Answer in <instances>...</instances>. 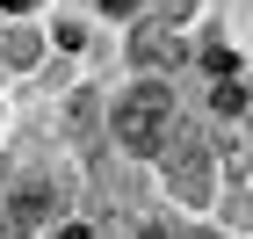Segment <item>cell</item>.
Wrapping results in <instances>:
<instances>
[{
	"mask_svg": "<svg viewBox=\"0 0 253 239\" xmlns=\"http://www.w3.org/2000/svg\"><path fill=\"white\" fill-rule=\"evenodd\" d=\"M109 123H116V138L130 145V152H159V145H167V123H174V101L159 95V87H130Z\"/></svg>",
	"mask_w": 253,
	"mask_h": 239,
	"instance_id": "cell-1",
	"label": "cell"
},
{
	"mask_svg": "<svg viewBox=\"0 0 253 239\" xmlns=\"http://www.w3.org/2000/svg\"><path fill=\"white\" fill-rule=\"evenodd\" d=\"M58 239H94V232H87V225H65V232H58Z\"/></svg>",
	"mask_w": 253,
	"mask_h": 239,
	"instance_id": "cell-7",
	"label": "cell"
},
{
	"mask_svg": "<svg viewBox=\"0 0 253 239\" xmlns=\"http://www.w3.org/2000/svg\"><path fill=\"white\" fill-rule=\"evenodd\" d=\"M210 109H217V123H232V116H246V87H239V80H217V95H210Z\"/></svg>",
	"mask_w": 253,
	"mask_h": 239,
	"instance_id": "cell-4",
	"label": "cell"
},
{
	"mask_svg": "<svg viewBox=\"0 0 253 239\" xmlns=\"http://www.w3.org/2000/svg\"><path fill=\"white\" fill-rule=\"evenodd\" d=\"M181 239H210V232H181Z\"/></svg>",
	"mask_w": 253,
	"mask_h": 239,
	"instance_id": "cell-8",
	"label": "cell"
},
{
	"mask_svg": "<svg viewBox=\"0 0 253 239\" xmlns=\"http://www.w3.org/2000/svg\"><path fill=\"white\" fill-rule=\"evenodd\" d=\"M130 58L145 65V73H159V65L174 73V65L188 58V44H181L174 29H167V22H145V29H137V37H130Z\"/></svg>",
	"mask_w": 253,
	"mask_h": 239,
	"instance_id": "cell-2",
	"label": "cell"
},
{
	"mask_svg": "<svg viewBox=\"0 0 253 239\" xmlns=\"http://www.w3.org/2000/svg\"><path fill=\"white\" fill-rule=\"evenodd\" d=\"M101 7H109V15H130V7H137V0H101Z\"/></svg>",
	"mask_w": 253,
	"mask_h": 239,
	"instance_id": "cell-6",
	"label": "cell"
},
{
	"mask_svg": "<svg viewBox=\"0 0 253 239\" xmlns=\"http://www.w3.org/2000/svg\"><path fill=\"white\" fill-rule=\"evenodd\" d=\"M203 65H210L217 80H232V65H239V58H232V44H210V51H203Z\"/></svg>",
	"mask_w": 253,
	"mask_h": 239,
	"instance_id": "cell-5",
	"label": "cell"
},
{
	"mask_svg": "<svg viewBox=\"0 0 253 239\" xmlns=\"http://www.w3.org/2000/svg\"><path fill=\"white\" fill-rule=\"evenodd\" d=\"M217 159H224L232 174H253V131H246V116L217 123Z\"/></svg>",
	"mask_w": 253,
	"mask_h": 239,
	"instance_id": "cell-3",
	"label": "cell"
}]
</instances>
